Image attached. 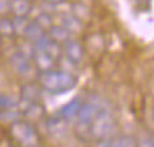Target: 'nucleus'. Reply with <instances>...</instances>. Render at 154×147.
<instances>
[{
    "label": "nucleus",
    "mask_w": 154,
    "mask_h": 147,
    "mask_svg": "<svg viewBox=\"0 0 154 147\" xmlns=\"http://www.w3.org/2000/svg\"><path fill=\"white\" fill-rule=\"evenodd\" d=\"M32 10L33 7L30 0H10V14L14 18H28Z\"/></svg>",
    "instance_id": "10"
},
{
    "label": "nucleus",
    "mask_w": 154,
    "mask_h": 147,
    "mask_svg": "<svg viewBox=\"0 0 154 147\" xmlns=\"http://www.w3.org/2000/svg\"><path fill=\"white\" fill-rule=\"evenodd\" d=\"M48 4H61V2H65V0H47Z\"/></svg>",
    "instance_id": "20"
},
{
    "label": "nucleus",
    "mask_w": 154,
    "mask_h": 147,
    "mask_svg": "<svg viewBox=\"0 0 154 147\" xmlns=\"http://www.w3.org/2000/svg\"><path fill=\"white\" fill-rule=\"evenodd\" d=\"M38 84L50 94H65L76 86V76L63 70H50L40 73Z\"/></svg>",
    "instance_id": "1"
},
{
    "label": "nucleus",
    "mask_w": 154,
    "mask_h": 147,
    "mask_svg": "<svg viewBox=\"0 0 154 147\" xmlns=\"http://www.w3.org/2000/svg\"><path fill=\"white\" fill-rule=\"evenodd\" d=\"M33 147H43V146H42V142H40V144H37V146H33Z\"/></svg>",
    "instance_id": "21"
},
{
    "label": "nucleus",
    "mask_w": 154,
    "mask_h": 147,
    "mask_svg": "<svg viewBox=\"0 0 154 147\" xmlns=\"http://www.w3.org/2000/svg\"><path fill=\"white\" fill-rule=\"evenodd\" d=\"M81 104H83V99H81L80 96L73 98V99L68 101L65 106H61V109L58 111V117H60V119H63L65 122L75 121V119H76V116H78V112H80Z\"/></svg>",
    "instance_id": "9"
},
{
    "label": "nucleus",
    "mask_w": 154,
    "mask_h": 147,
    "mask_svg": "<svg viewBox=\"0 0 154 147\" xmlns=\"http://www.w3.org/2000/svg\"><path fill=\"white\" fill-rule=\"evenodd\" d=\"M10 64L15 73H18L20 76H27V74L32 73V68H33L32 53H27V50L22 46L17 48L10 55Z\"/></svg>",
    "instance_id": "5"
},
{
    "label": "nucleus",
    "mask_w": 154,
    "mask_h": 147,
    "mask_svg": "<svg viewBox=\"0 0 154 147\" xmlns=\"http://www.w3.org/2000/svg\"><path fill=\"white\" fill-rule=\"evenodd\" d=\"M152 117H154V109H152Z\"/></svg>",
    "instance_id": "22"
},
{
    "label": "nucleus",
    "mask_w": 154,
    "mask_h": 147,
    "mask_svg": "<svg viewBox=\"0 0 154 147\" xmlns=\"http://www.w3.org/2000/svg\"><path fill=\"white\" fill-rule=\"evenodd\" d=\"M45 33H47V30H45L38 22H35L33 18H32V20L27 22V25H25L23 33H22V35H23L30 43H33L35 40H38V38H40L42 35H45Z\"/></svg>",
    "instance_id": "11"
},
{
    "label": "nucleus",
    "mask_w": 154,
    "mask_h": 147,
    "mask_svg": "<svg viewBox=\"0 0 154 147\" xmlns=\"http://www.w3.org/2000/svg\"><path fill=\"white\" fill-rule=\"evenodd\" d=\"M47 35L51 38V40H55L57 43H60V45H63L66 40H70V38L73 37V35H71L70 32H68L63 25H60V23H53V25H51V27L47 30Z\"/></svg>",
    "instance_id": "12"
},
{
    "label": "nucleus",
    "mask_w": 154,
    "mask_h": 147,
    "mask_svg": "<svg viewBox=\"0 0 154 147\" xmlns=\"http://www.w3.org/2000/svg\"><path fill=\"white\" fill-rule=\"evenodd\" d=\"M104 104V101L101 99L96 94H90L86 99H83V104L80 107V112H78L76 119V132L78 136L88 139V130H90V126L93 122V119L96 117L98 111L101 109V106Z\"/></svg>",
    "instance_id": "3"
},
{
    "label": "nucleus",
    "mask_w": 154,
    "mask_h": 147,
    "mask_svg": "<svg viewBox=\"0 0 154 147\" xmlns=\"http://www.w3.org/2000/svg\"><path fill=\"white\" fill-rule=\"evenodd\" d=\"M32 60H33V66L37 68V70H40V73L55 70V64H57V60L43 50H33Z\"/></svg>",
    "instance_id": "8"
},
{
    "label": "nucleus",
    "mask_w": 154,
    "mask_h": 147,
    "mask_svg": "<svg viewBox=\"0 0 154 147\" xmlns=\"http://www.w3.org/2000/svg\"><path fill=\"white\" fill-rule=\"evenodd\" d=\"M114 130H116V119H114L113 109L104 103L101 106V109L98 111L93 122H91L90 130H88V139H94V140L111 139Z\"/></svg>",
    "instance_id": "2"
},
{
    "label": "nucleus",
    "mask_w": 154,
    "mask_h": 147,
    "mask_svg": "<svg viewBox=\"0 0 154 147\" xmlns=\"http://www.w3.org/2000/svg\"><path fill=\"white\" fill-rule=\"evenodd\" d=\"M0 111H20L18 101L7 93H0Z\"/></svg>",
    "instance_id": "15"
},
{
    "label": "nucleus",
    "mask_w": 154,
    "mask_h": 147,
    "mask_svg": "<svg viewBox=\"0 0 154 147\" xmlns=\"http://www.w3.org/2000/svg\"><path fill=\"white\" fill-rule=\"evenodd\" d=\"M108 147H136V140L129 136H119L108 140Z\"/></svg>",
    "instance_id": "16"
},
{
    "label": "nucleus",
    "mask_w": 154,
    "mask_h": 147,
    "mask_svg": "<svg viewBox=\"0 0 154 147\" xmlns=\"http://www.w3.org/2000/svg\"><path fill=\"white\" fill-rule=\"evenodd\" d=\"M42 88L40 84H33V83H27L22 86L20 89V101H18V107L23 109L27 106L32 104H38L42 103Z\"/></svg>",
    "instance_id": "7"
},
{
    "label": "nucleus",
    "mask_w": 154,
    "mask_h": 147,
    "mask_svg": "<svg viewBox=\"0 0 154 147\" xmlns=\"http://www.w3.org/2000/svg\"><path fill=\"white\" fill-rule=\"evenodd\" d=\"M10 14V0H0V17Z\"/></svg>",
    "instance_id": "19"
},
{
    "label": "nucleus",
    "mask_w": 154,
    "mask_h": 147,
    "mask_svg": "<svg viewBox=\"0 0 154 147\" xmlns=\"http://www.w3.org/2000/svg\"><path fill=\"white\" fill-rule=\"evenodd\" d=\"M60 25H63V27L66 28L71 35L78 33V32L81 30V20L76 17V15H73V14L61 15V17H60Z\"/></svg>",
    "instance_id": "13"
},
{
    "label": "nucleus",
    "mask_w": 154,
    "mask_h": 147,
    "mask_svg": "<svg viewBox=\"0 0 154 147\" xmlns=\"http://www.w3.org/2000/svg\"><path fill=\"white\" fill-rule=\"evenodd\" d=\"M17 35V28H15V20L14 17H0V37H14Z\"/></svg>",
    "instance_id": "14"
},
{
    "label": "nucleus",
    "mask_w": 154,
    "mask_h": 147,
    "mask_svg": "<svg viewBox=\"0 0 154 147\" xmlns=\"http://www.w3.org/2000/svg\"><path fill=\"white\" fill-rule=\"evenodd\" d=\"M10 136L18 147H33L40 144V134L28 119H17L10 126Z\"/></svg>",
    "instance_id": "4"
},
{
    "label": "nucleus",
    "mask_w": 154,
    "mask_h": 147,
    "mask_svg": "<svg viewBox=\"0 0 154 147\" xmlns=\"http://www.w3.org/2000/svg\"><path fill=\"white\" fill-rule=\"evenodd\" d=\"M136 147H154V134L146 132L136 140Z\"/></svg>",
    "instance_id": "18"
},
{
    "label": "nucleus",
    "mask_w": 154,
    "mask_h": 147,
    "mask_svg": "<svg viewBox=\"0 0 154 147\" xmlns=\"http://www.w3.org/2000/svg\"><path fill=\"white\" fill-rule=\"evenodd\" d=\"M61 50H63V55L70 63L73 64H80L81 61L85 60V46L80 40L71 37L70 40H66L63 45H61Z\"/></svg>",
    "instance_id": "6"
},
{
    "label": "nucleus",
    "mask_w": 154,
    "mask_h": 147,
    "mask_svg": "<svg viewBox=\"0 0 154 147\" xmlns=\"http://www.w3.org/2000/svg\"><path fill=\"white\" fill-rule=\"evenodd\" d=\"M35 22H38V23L42 25V27L45 28V30H48V28L53 25V18H51L50 14H47V12H42V14H38L37 17L33 18Z\"/></svg>",
    "instance_id": "17"
}]
</instances>
